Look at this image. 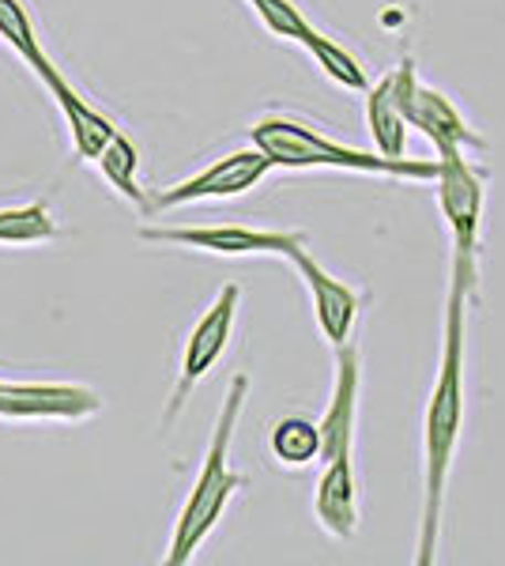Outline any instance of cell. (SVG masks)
Listing matches in <instances>:
<instances>
[{
    "label": "cell",
    "instance_id": "1",
    "mask_svg": "<svg viewBox=\"0 0 505 566\" xmlns=\"http://www.w3.org/2000/svg\"><path fill=\"white\" fill-rule=\"evenodd\" d=\"M475 287V261L453 258V283H449L445 328H442V363L430 389V405L422 416V517L415 563L430 566L438 555V533H442L445 483L456 461L464 427V306Z\"/></svg>",
    "mask_w": 505,
    "mask_h": 566
},
{
    "label": "cell",
    "instance_id": "2",
    "mask_svg": "<svg viewBox=\"0 0 505 566\" xmlns=\"http://www.w3.org/2000/svg\"><path fill=\"white\" fill-rule=\"evenodd\" d=\"M245 397H250V378L234 374L231 389H227V397H223V408H219L215 431H211L204 464H200V476L192 483L186 506H181L178 525H173L167 566H186L192 555H197V547L211 536V528L223 522L231 499L250 483L242 472L231 469V442L238 431V419H242Z\"/></svg>",
    "mask_w": 505,
    "mask_h": 566
},
{
    "label": "cell",
    "instance_id": "3",
    "mask_svg": "<svg viewBox=\"0 0 505 566\" xmlns=\"http://www.w3.org/2000/svg\"><path fill=\"white\" fill-rule=\"evenodd\" d=\"M253 148H261L272 159V167L287 170H355V175H381V178H411V181H434L438 159H385L374 151H358L347 144L328 140L325 133L309 129L295 117H261L250 129Z\"/></svg>",
    "mask_w": 505,
    "mask_h": 566
},
{
    "label": "cell",
    "instance_id": "4",
    "mask_svg": "<svg viewBox=\"0 0 505 566\" xmlns=\"http://www.w3.org/2000/svg\"><path fill=\"white\" fill-rule=\"evenodd\" d=\"M392 95H397V106L408 122V129H419L434 144L438 155L449 151H486V140L472 125L464 122V114L453 106V98L438 87L419 84L415 61L403 57L397 69H392Z\"/></svg>",
    "mask_w": 505,
    "mask_h": 566
},
{
    "label": "cell",
    "instance_id": "5",
    "mask_svg": "<svg viewBox=\"0 0 505 566\" xmlns=\"http://www.w3.org/2000/svg\"><path fill=\"white\" fill-rule=\"evenodd\" d=\"M238 303H242V287L238 283H227L223 291L215 295V303L204 310L197 325H192L189 340H186V352H181V367H178V381L170 389V400H167V412H162V427H170L173 419L181 416L186 400L192 397V389L208 378V370L219 363V355L227 352L231 344V333H234V317H238Z\"/></svg>",
    "mask_w": 505,
    "mask_h": 566
},
{
    "label": "cell",
    "instance_id": "6",
    "mask_svg": "<svg viewBox=\"0 0 505 566\" xmlns=\"http://www.w3.org/2000/svg\"><path fill=\"white\" fill-rule=\"evenodd\" d=\"M438 208L453 234V258L475 261L480 253V227H483V200H486V170L464 159V151L438 155L434 170Z\"/></svg>",
    "mask_w": 505,
    "mask_h": 566
},
{
    "label": "cell",
    "instance_id": "7",
    "mask_svg": "<svg viewBox=\"0 0 505 566\" xmlns=\"http://www.w3.org/2000/svg\"><path fill=\"white\" fill-rule=\"evenodd\" d=\"M269 170H272V159L261 148L231 151V155H223V159L211 163V167L200 170V175H192L186 181H178V186L148 197L144 212L159 216V212H170V208H181V205H197V200L242 197V193H250V189L261 186V181L269 178Z\"/></svg>",
    "mask_w": 505,
    "mask_h": 566
},
{
    "label": "cell",
    "instance_id": "8",
    "mask_svg": "<svg viewBox=\"0 0 505 566\" xmlns=\"http://www.w3.org/2000/svg\"><path fill=\"white\" fill-rule=\"evenodd\" d=\"M144 242L159 245H186V250L219 253V258H253V253H269V258H287L291 250L306 245L302 231H264V227H140Z\"/></svg>",
    "mask_w": 505,
    "mask_h": 566
},
{
    "label": "cell",
    "instance_id": "9",
    "mask_svg": "<svg viewBox=\"0 0 505 566\" xmlns=\"http://www.w3.org/2000/svg\"><path fill=\"white\" fill-rule=\"evenodd\" d=\"M287 261L295 264V272L302 276L309 291V303H314V317H317V328L333 348L351 340L355 333V322H358V310H362V295L351 287V283L336 280L325 264L314 261V253L306 245L287 253Z\"/></svg>",
    "mask_w": 505,
    "mask_h": 566
},
{
    "label": "cell",
    "instance_id": "10",
    "mask_svg": "<svg viewBox=\"0 0 505 566\" xmlns=\"http://www.w3.org/2000/svg\"><path fill=\"white\" fill-rule=\"evenodd\" d=\"M358 386H362V355L358 344L347 340L336 348V381L328 397L325 416L317 419L320 431V464L333 458H351L355 450V423H358Z\"/></svg>",
    "mask_w": 505,
    "mask_h": 566
},
{
    "label": "cell",
    "instance_id": "11",
    "mask_svg": "<svg viewBox=\"0 0 505 566\" xmlns=\"http://www.w3.org/2000/svg\"><path fill=\"white\" fill-rule=\"evenodd\" d=\"M98 408H103V397L87 386L0 381V419H87Z\"/></svg>",
    "mask_w": 505,
    "mask_h": 566
},
{
    "label": "cell",
    "instance_id": "12",
    "mask_svg": "<svg viewBox=\"0 0 505 566\" xmlns=\"http://www.w3.org/2000/svg\"><path fill=\"white\" fill-rule=\"evenodd\" d=\"M314 514L320 528L336 541H351L358 533V480L351 458L325 461V472L314 491Z\"/></svg>",
    "mask_w": 505,
    "mask_h": 566
},
{
    "label": "cell",
    "instance_id": "13",
    "mask_svg": "<svg viewBox=\"0 0 505 566\" xmlns=\"http://www.w3.org/2000/svg\"><path fill=\"white\" fill-rule=\"evenodd\" d=\"M45 87H50V95L57 98L64 122H69V133H72V151H76V159H98V151L109 144V136L117 133V125L109 122L103 109H95L87 103L84 95H80L76 87L69 84V80L61 76L57 69L50 72V76L42 80Z\"/></svg>",
    "mask_w": 505,
    "mask_h": 566
},
{
    "label": "cell",
    "instance_id": "14",
    "mask_svg": "<svg viewBox=\"0 0 505 566\" xmlns=\"http://www.w3.org/2000/svg\"><path fill=\"white\" fill-rule=\"evenodd\" d=\"M362 95H366V125H370V136L378 144V155H385V159H403L408 122H403L397 95H392V72L381 76L374 87H366Z\"/></svg>",
    "mask_w": 505,
    "mask_h": 566
},
{
    "label": "cell",
    "instance_id": "15",
    "mask_svg": "<svg viewBox=\"0 0 505 566\" xmlns=\"http://www.w3.org/2000/svg\"><path fill=\"white\" fill-rule=\"evenodd\" d=\"M272 458L287 469H306L320 458V431L306 416H283L269 434Z\"/></svg>",
    "mask_w": 505,
    "mask_h": 566
},
{
    "label": "cell",
    "instance_id": "16",
    "mask_svg": "<svg viewBox=\"0 0 505 566\" xmlns=\"http://www.w3.org/2000/svg\"><path fill=\"white\" fill-rule=\"evenodd\" d=\"M95 163H98V170H103V178L109 181V186H114L125 200H133V205L144 212L148 193H144L140 181H136V170H140V151H136V144L128 140L125 133H114L106 148L98 151Z\"/></svg>",
    "mask_w": 505,
    "mask_h": 566
},
{
    "label": "cell",
    "instance_id": "17",
    "mask_svg": "<svg viewBox=\"0 0 505 566\" xmlns=\"http://www.w3.org/2000/svg\"><path fill=\"white\" fill-rule=\"evenodd\" d=\"M302 45L309 50V57L317 61L320 72H325L333 84H339L344 91H366L370 87V76H366V69L358 65V57L351 50H344L339 42H333L328 34H320L317 27L302 39Z\"/></svg>",
    "mask_w": 505,
    "mask_h": 566
},
{
    "label": "cell",
    "instance_id": "18",
    "mask_svg": "<svg viewBox=\"0 0 505 566\" xmlns=\"http://www.w3.org/2000/svg\"><path fill=\"white\" fill-rule=\"evenodd\" d=\"M0 39L20 53L27 65L34 69V76H39V80H45L53 69H57L42 53L39 34H34V23H31V15H27V8L20 4V0H0Z\"/></svg>",
    "mask_w": 505,
    "mask_h": 566
},
{
    "label": "cell",
    "instance_id": "19",
    "mask_svg": "<svg viewBox=\"0 0 505 566\" xmlns=\"http://www.w3.org/2000/svg\"><path fill=\"white\" fill-rule=\"evenodd\" d=\"M57 239V223H53L50 208L42 200L34 205H15L0 208V242L4 245H34Z\"/></svg>",
    "mask_w": 505,
    "mask_h": 566
},
{
    "label": "cell",
    "instance_id": "20",
    "mask_svg": "<svg viewBox=\"0 0 505 566\" xmlns=\"http://www.w3.org/2000/svg\"><path fill=\"white\" fill-rule=\"evenodd\" d=\"M245 4L253 8V15L264 23V31L275 34V39L302 42L309 31H314V23H309L291 0H245Z\"/></svg>",
    "mask_w": 505,
    "mask_h": 566
}]
</instances>
